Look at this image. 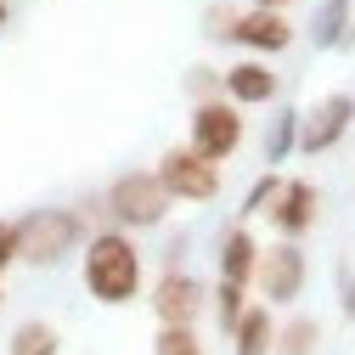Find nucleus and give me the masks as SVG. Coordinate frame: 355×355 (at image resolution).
<instances>
[{"mask_svg":"<svg viewBox=\"0 0 355 355\" xmlns=\"http://www.w3.org/2000/svg\"><path fill=\"white\" fill-rule=\"evenodd\" d=\"M102 209L113 220V232H153V226H164V214H169V192L158 187L153 169H124L102 192Z\"/></svg>","mask_w":355,"mask_h":355,"instance_id":"7ed1b4c3","label":"nucleus"},{"mask_svg":"<svg viewBox=\"0 0 355 355\" xmlns=\"http://www.w3.org/2000/svg\"><path fill=\"white\" fill-rule=\"evenodd\" d=\"M214 271L220 282H237V288H254V271H259V243L248 226H232L220 232V248H214Z\"/></svg>","mask_w":355,"mask_h":355,"instance_id":"f8f14e48","label":"nucleus"},{"mask_svg":"<svg viewBox=\"0 0 355 355\" xmlns=\"http://www.w3.org/2000/svg\"><path fill=\"white\" fill-rule=\"evenodd\" d=\"M153 175H158V187L169 192V203H214V198H220V187H226L220 164L198 158L187 141H181V147H169V153L153 164Z\"/></svg>","mask_w":355,"mask_h":355,"instance_id":"20e7f679","label":"nucleus"},{"mask_svg":"<svg viewBox=\"0 0 355 355\" xmlns=\"http://www.w3.org/2000/svg\"><path fill=\"white\" fill-rule=\"evenodd\" d=\"M181 85H187V96H192V107H198V102H214V96H220V73H214V68H203V62H192Z\"/></svg>","mask_w":355,"mask_h":355,"instance_id":"aec40b11","label":"nucleus"},{"mask_svg":"<svg viewBox=\"0 0 355 355\" xmlns=\"http://www.w3.org/2000/svg\"><path fill=\"white\" fill-rule=\"evenodd\" d=\"M259 220L277 232V243H299V237L322 220V192L310 187V181H299V175H288V181L277 187V198L265 203Z\"/></svg>","mask_w":355,"mask_h":355,"instance_id":"0eeeda50","label":"nucleus"},{"mask_svg":"<svg viewBox=\"0 0 355 355\" xmlns=\"http://www.w3.org/2000/svg\"><path fill=\"white\" fill-rule=\"evenodd\" d=\"M73 248H85V220L79 209H28L17 220V265H62Z\"/></svg>","mask_w":355,"mask_h":355,"instance_id":"f03ea898","label":"nucleus"},{"mask_svg":"<svg viewBox=\"0 0 355 355\" xmlns=\"http://www.w3.org/2000/svg\"><path fill=\"white\" fill-rule=\"evenodd\" d=\"M6 17H12V0H0V23H6Z\"/></svg>","mask_w":355,"mask_h":355,"instance_id":"a878e982","label":"nucleus"},{"mask_svg":"<svg viewBox=\"0 0 355 355\" xmlns=\"http://www.w3.org/2000/svg\"><path fill=\"white\" fill-rule=\"evenodd\" d=\"M349 6L355 0H327V6L316 12V46H349Z\"/></svg>","mask_w":355,"mask_h":355,"instance_id":"f3484780","label":"nucleus"},{"mask_svg":"<svg viewBox=\"0 0 355 355\" xmlns=\"http://www.w3.org/2000/svg\"><path fill=\"white\" fill-rule=\"evenodd\" d=\"M226 46H243L254 62H265V57H282V51L293 46V23H288L282 12H259V6H248V12H237V17H232V28H226Z\"/></svg>","mask_w":355,"mask_h":355,"instance_id":"9d476101","label":"nucleus"},{"mask_svg":"<svg viewBox=\"0 0 355 355\" xmlns=\"http://www.w3.org/2000/svg\"><path fill=\"white\" fill-rule=\"evenodd\" d=\"M271 338H277V316L265 304H248L243 322L232 327V355H271Z\"/></svg>","mask_w":355,"mask_h":355,"instance_id":"ddd939ff","label":"nucleus"},{"mask_svg":"<svg viewBox=\"0 0 355 355\" xmlns=\"http://www.w3.org/2000/svg\"><path fill=\"white\" fill-rule=\"evenodd\" d=\"M316 349H322V327L310 316H288L271 338V355H316Z\"/></svg>","mask_w":355,"mask_h":355,"instance_id":"2eb2a0df","label":"nucleus"},{"mask_svg":"<svg viewBox=\"0 0 355 355\" xmlns=\"http://www.w3.org/2000/svg\"><path fill=\"white\" fill-rule=\"evenodd\" d=\"M232 17H237V12L226 6V0H220V6H209V17H203V34H209V40H220V46H226V28H232Z\"/></svg>","mask_w":355,"mask_h":355,"instance_id":"4be33fe9","label":"nucleus"},{"mask_svg":"<svg viewBox=\"0 0 355 355\" xmlns=\"http://www.w3.org/2000/svg\"><path fill=\"white\" fill-rule=\"evenodd\" d=\"M17 265V220H0V277Z\"/></svg>","mask_w":355,"mask_h":355,"instance_id":"5701e85b","label":"nucleus"},{"mask_svg":"<svg viewBox=\"0 0 355 355\" xmlns=\"http://www.w3.org/2000/svg\"><path fill=\"white\" fill-rule=\"evenodd\" d=\"M79 277L96 304H130L141 293V248L130 243V232H96V237H85Z\"/></svg>","mask_w":355,"mask_h":355,"instance_id":"f257e3e1","label":"nucleus"},{"mask_svg":"<svg viewBox=\"0 0 355 355\" xmlns=\"http://www.w3.org/2000/svg\"><path fill=\"white\" fill-rule=\"evenodd\" d=\"M147 304H153V316H158V327H198V316L209 310V288L192 277V271H181V265H169V271L153 282V293H147Z\"/></svg>","mask_w":355,"mask_h":355,"instance_id":"423d86ee","label":"nucleus"},{"mask_svg":"<svg viewBox=\"0 0 355 355\" xmlns=\"http://www.w3.org/2000/svg\"><path fill=\"white\" fill-rule=\"evenodd\" d=\"M338 299H344V316L355 322V265H338Z\"/></svg>","mask_w":355,"mask_h":355,"instance_id":"b1692460","label":"nucleus"},{"mask_svg":"<svg viewBox=\"0 0 355 355\" xmlns=\"http://www.w3.org/2000/svg\"><path fill=\"white\" fill-rule=\"evenodd\" d=\"M349 124H355V96H344V91H333V96H322V102H310L304 113H299V153H333L344 136H349Z\"/></svg>","mask_w":355,"mask_h":355,"instance_id":"6e6552de","label":"nucleus"},{"mask_svg":"<svg viewBox=\"0 0 355 355\" xmlns=\"http://www.w3.org/2000/svg\"><path fill=\"white\" fill-rule=\"evenodd\" d=\"M6 355H62V333H57L46 316H28V322H17V327H12Z\"/></svg>","mask_w":355,"mask_h":355,"instance_id":"4468645a","label":"nucleus"},{"mask_svg":"<svg viewBox=\"0 0 355 355\" xmlns=\"http://www.w3.org/2000/svg\"><path fill=\"white\" fill-rule=\"evenodd\" d=\"M209 310H214L220 333L232 338V327L243 322V310H248V288H237V282H214V288H209Z\"/></svg>","mask_w":355,"mask_h":355,"instance_id":"dca6fc26","label":"nucleus"},{"mask_svg":"<svg viewBox=\"0 0 355 355\" xmlns=\"http://www.w3.org/2000/svg\"><path fill=\"white\" fill-rule=\"evenodd\" d=\"M254 288H259L265 304H293V299L304 293V248H299V243H271V248H259Z\"/></svg>","mask_w":355,"mask_h":355,"instance_id":"1a4fd4ad","label":"nucleus"},{"mask_svg":"<svg viewBox=\"0 0 355 355\" xmlns=\"http://www.w3.org/2000/svg\"><path fill=\"white\" fill-rule=\"evenodd\" d=\"M259 12H282V6H293V0H254Z\"/></svg>","mask_w":355,"mask_h":355,"instance_id":"393cba45","label":"nucleus"},{"mask_svg":"<svg viewBox=\"0 0 355 355\" xmlns=\"http://www.w3.org/2000/svg\"><path fill=\"white\" fill-rule=\"evenodd\" d=\"M299 153V107H282L271 136H265V158H271V169H282V158Z\"/></svg>","mask_w":355,"mask_h":355,"instance_id":"a211bd4d","label":"nucleus"},{"mask_svg":"<svg viewBox=\"0 0 355 355\" xmlns=\"http://www.w3.org/2000/svg\"><path fill=\"white\" fill-rule=\"evenodd\" d=\"M277 91H282V79H277V68L271 62H232L226 73H220V96H226L232 107H265V102H277Z\"/></svg>","mask_w":355,"mask_h":355,"instance_id":"9b49d317","label":"nucleus"},{"mask_svg":"<svg viewBox=\"0 0 355 355\" xmlns=\"http://www.w3.org/2000/svg\"><path fill=\"white\" fill-rule=\"evenodd\" d=\"M153 355H209L198 327H158L153 333Z\"/></svg>","mask_w":355,"mask_h":355,"instance_id":"6ab92c4d","label":"nucleus"},{"mask_svg":"<svg viewBox=\"0 0 355 355\" xmlns=\"http://www.w3.org/2000/svg\"><path fill=\"white\" fill-rule=\"evenodd\" d=\"M187 147L209 164H226L237 147H243V107H232L226 96L214 102H198L192 119H187Z\"/></svg>","mask_w":355,"mask_h":355,"instance_id":"39448f33","label":"nucleus"},{"mask_svg":"<svg viewBox=\"0 0 355 355\" xmlns=\"http://www.w3.org/2000/svg\"><path fill=\"white\" fill-rule=\"evenodd\" d=\"M277 187H282V175L271 169V175H259V181L248 187V198H243V214H265V203L277 198Z\"/></svg>","mask_w":355,"mask_h":355,"instance_id":"412c9836","label":"nucleus"}]
</instances>
